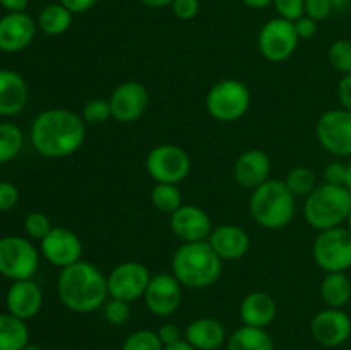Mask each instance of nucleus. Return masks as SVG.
<instances>
[{
  "label": "nucleus",
  "mask_w": 351,
  "mask_h": 350,
  "mask_svg": "<svg viewBox=\"0 0 351 350\" xmlns=\"http://www.w3.org/2000/svg\"><path fill=\"white\" fill-rule=\"evenodd\" d=\"M84 139V120L71 110H45L31 126V143L47 158L69 156L82 146Z\"/></svg>",
  "instance_id": "nucleus-1"
},
{
  "label": "nucleus",
  "mask_w": 351,
  "mask_h": 350,
  "mask_svg": "<svg viewBox=\"0 0 351 350\" xmlns=\"http://www.w3.org/2000/svg\"><path fill=\"white\" fill-rule=\"evenodd\" d=\"M57 290L65 307L86 314L105 305L108 297V280L99 268L81 259L71 266L62 268Z\"/></svg>",
  "instance_id": "nucleus-2"
},
{
  "label": "nucleus",
  "mask_w": 351,
  "mask_h": 350,
  "mask_svg": "<svg viewBox=\"0 0 351 350\" xmlns=\"http://www.w3.org/2000/svg\"><path fill=\"white\" fill-rule=\"evenodd\" d=\"M221 257L206 240L182 244L171 259L173 277L189 288L211 287L221 275Z\"/></svg>",
  "instance_id": "nucleus-3"
},
{
  "label": "nucleus",
  "mask_w": 351,
  "mask_h": 350,
  "mask_svg": "<svg viewBox=\"0 0 351 350\" xmlns=\"http://www.w3.org/2000/svg\"><path fill=\"white\" fill-rule=\"evenodd\" d=\"M250 215L254 222L269 230L287 226L295 216V196L287 187L285 180H266L254 189L250 196Z\"/></svg>",
  "instance_id": "nucleus-4"
},
{
  "label": "nucleus",
  "mask_w": 351,
  "mask_h": 350,
  "mask_svg": "<svg viewBox=\"0 0 351 350\" xmlns=\"http://www.w3.org/2000/svg\"><path fill=\"white\" fill-rule=\"evenodd\" d=\"M351 209V192L345 185L322 184L307 196L304 205L305 220L315 230L336 229L346 222Z\"/></svg>",
  "instance_id": "nucleus-5"
},
{
  "label": "nucleus",
  "mask_w": 351,
  "mask_h": 350,
  "mask_svg": "<svg viewBox=\"0 0 351 350\" xmlns=\"http://www.w3.org/2000/svg\"><path fill=\"white\" fill-rule=\"evenodd\" d=\"M250 106V91L239 79H223L209 89L206 108L218 122H235Z\"/></svg>",
  "instance_id": "nucleus-6"
},
{
  "label": "nucleus",
  "mask_w": 351,
  "mask_h": 350,
  "mask_svg": "<svg viewBox=\"0 0 351 350\" xmlns=\"http://www.w3.org/2000/svg\"><path fill=\"white\" fill-rule=\"evenodd\" d=\"M314 261L328 273H345L351 268V232L348 229L322 230L312 247Z\"/></svg>",
  "instance_id": "nucleus-7"
},
{
  "label": "nucleus",
  "mask_w": 351,
  "mask_h": 350,
  "mask_svg": "<svg viewBox=\"0 0 351 350\" xmlns=\"http://www.w3.org/2000/svg\"><path fill=\"white\" fill-rule=\"evenodd\" d=\"M38 264L40 256L29 240L16 235L0 239V275L14 281L31 280Z\"/></svg>",
  "instance_id": "nucleus-8"
},
{
  "label": "nucleus",
  "mask_w": 351,
  "mask_h": 350,
  "mask_svg": "<svg viewBox=\"0 0 351 350\" xmlns=\"http://www.w3.org/2000/svg\"><path fill=\"white\" fill-rule=\"evenodd\" d=\"M191 156L177 144H160L146 158V170L156 184H175L191 174Z\"/></svg>",
  "instance_id": "nucleus-9"
},
{
  "label": "nucleus",
  "mask_w": 351,
  "mask_h": 350,
  "mask_svg": "<svg viewBox=\"0 0 351 350\" xmlns=\"http://www.w3.org/2000/svg\"><path fill=\"white\" fill-rule=\"evenodd\" d=\"M315 136L321 146L335 156H351V112L336 108L322 113Z\"/></svg>",
  "instance_id": "nucleus-10"
},
{
  "label": "nucleus",
  "mask_w": 351,
  "mask_h": 350,
  "mask_svg": "<svg viewBox=\"0 0 351 350\" xmlns=\"http://www.w3.org/2000/svg\"><path fill=\"white\" fill-rule=\"evenodd\" d=\"M259 50L269 62H283L293 55L300 41L295 24L283 17L267 21L259 31Z\"/></svg>",
  "instance_id": "nucleus-11"
},
{
  "label": "nucleus",
  "mask_w": 351,
  "mask_h": 350,
  "mask_svg": "<svg viewBox=\"0 0 351 350\" xmlns=\"http://www.w3.org/2000/svg\"><path fill=\"white\" fill-rule=\"evenodd\" d=\"M108 295L123 302H134L144 297L151 281L149 270L143 263L127 261L113 268L108 275Z\"/></svg>",
  "instance_id": "nucleus-12"
},
{
  "label": "nucleus",
  "mask_w": 351,
  "mask_h": 350,
  "mask_svg": "<svg viewBox=\"0 0 351 350\" xmlns=\"http://www.w3.org/2000/svg\"><path fill=\"white\" fill-rule=\"evenodd\" d=\"M112 117L117 122L130 124L143 117L149 105V93L141 82L125 81L115 88L110 96Z\"/></svg>",
  "instance_id": "nucleus-13"
},
{
  "label": "nucleus",
  "mask_w": 351,
  "mask_h": 350,
  "mask_svg": "<svg viewBox=\"0 0 351 350\" xmlns=\"http://www.w3.org/2000/svg\"><path fill=\"white\" fill-rule=\"evenodd\" d=\"M311 333L319 345L335 349L351 336V319L343 309L328 307L314 316Z\"/></svg>",
  "instance_id": "nucleus-14"
},
{
  "label": "nucleus",
  "mask_w": 351,
  "mask_h": 350,
  "mask_svg": "<svg viewBox=\"0 0 351 350\" xmlns=\"http://www.w3.org/2000/svg\"><path fill=\"white\" fill-rule=\"evenodd\" d=\"M41 253L48 263L67 268L81 261L82 244L77 233L64 226H53L45 239H41Z\"/></svg>",
  "instance_id": "nucleus-15"
},
{
  "label": "nucleus",
  "mask_w": 351,
  "mask_h": 350,
  "mask_svg": "<svg viewBox=\"0 0 351 350\" xmlns=\"http://www.w3.org/2000/svg\"><path fill=\"white\" fill-rule=\"evenodd\" d=\"M144 301H146L147 309L153 314L167 318L171 316L182 302V288L180 281L168 273H160L151 277L149 285L144 294Z\"/></svg>",
  "instance_id": "nucleus-16"
},
{
  "label": "nucleus",
  "mask_w": 351,
  "mask_h": 350,
  "mask_svg": "<svg viewBox=\"0 0 351 350\" xmlns=\"http://www.w3.org/2000/svg\"><path fill=\"white\" fill-rule=\"evenodd\" d=\"M170 226L175 235L184 242H201L213 232L211 218L199 206L182 205L170 215Z\"/></svg>",
  "instance_id": "nucleus-17"
},
{
  "label": "nucleus",
  "mask_w": 351,
  "mask_h": 350,
  "mask_svg": "<svg viewBox=\"0 0 351 350\" xmlns=\"http://www.w3.org/2000/svg\"><path fill=\"white\" fill-rule=\"evenodd\" d=\"M36 34V24L26 12H9L0 19V50L16 54L24 50Z\"/></svg>",
  "instance_id": "nucleus-18"
},
{
  "label": "nucleus",
  "mask_w": 351,
  "mask_h": 350,
  "mask_svg": "<svg viewBox=\"0 0 351 350\" xmlns=\"http://www.w3.org/2000/svg\"><path fill=\"white\" fill-rule=\"evenodd\" d=\"M5 304L10 314L23 321L34 318L43 304V294H41L40 285L34 283L33 280L14 281L12 287L7 292Z\"/></svg>",
  "instance_id": "nucleus-19"
},
{
  "label": "nucleus",
  "mask_w": 351,
  "mask_h": 350,
  "mask_svg": "<svg viewBox=\"0 0 351 350\" xmlns=\"http://www.w3.org/2000/svg\"><path fill=\"white\" fill-rule=\"evenodd\" d=\"M237 182L245 189H257L269 180L271 160L264 151L247 150L239 156L233 168Z\"/></svg>",
  "instance_id": "nucleus-20"
},
{
  "label": "nucleus",
  "mask_w": 351,
  "mask_h": 350,
  "mask_svg": "<svg viewBox=\"0 0 351 350\" xmlns=\"http://www.w3.org/2000/svg\"><path fill=\"white\" fill-rule=\"evenodd\" d=\"M209 246L221 261H237L247 254L250 239L245 230L239 225H221L209 235Z\"/></svg>",
  "instance_id": "nucleus-21"
},
{
  "label": "nucleus",
  "mask_w": 351,
  "mask_h": 350,
  "mask_svg": "<svg viewBox=\"0 0 351 350\" xmlns=\"http://www.w3.org/2000/svg\"><path fill=\"white\" fill-rule=\"evenodd\" d=\"M276 302L266 292H252L240 304V318L245 326L266 329L276 319Z\"/></svg>",
  "instance_id": "nucleus-22"
},
{
  "label": "nucleus",
  "mask_w": 351,
  "mask_h": 350,
  "mask_svg": "<svg viewBox=\"0 0 351 350\" xmlns=\"http://www.w3.org/2000/svg\"><path fill=\"white\" fill-rule=\"evenodd\" d=\"M27 86L23 75L14 71H0V115H17L26 106Z\"/></svg>",
  "instance_id": "nucleus-23"
},
{
  "label": "nucleus",
  "mask_w": 351,
  "mask_h": 350,
  "mask_svg": "<svg viewBox=\"0 0 351 350\" xmlns=\"http://www.w3.org/2000/svg\"><path fill=\"white\" fill-rule=\"evenodd\" d=\"M185 340L195 350H216L226 338L225 326L213 318H199L185 328Z\"/></svg>",
  "instance_id": "nucleus-24"
},
{
  "label": "nucleus",
  "mask_w": 351,
  "mask_h": 350,
  "mask_svg": "<svg viewBox=\"0 0 351 350\" xmlns=\"http://www.w3.org/2000/svg\"><path fill=\"white\" fill-rule=\"evenodd\" d=\"M321 297L328 307L343 309L351 301V280L345 273H328L321 283Z\"/></svg>",
  "instance_id": "nucleus-25"
},
{
  "label": "nucleus",
  "mask_w": 351,
  "mask_h": 350,
  "mask_svg": "<svg viewBox=\"0 0 351 350\" xmlns=\"http://www.w3.org/2000/svg\"><path fill=\"white\" fill-rule=\"evenodd\" d=\"M29 342V329L23 319L0 314V350H23Z\"/></svg>",
  "instance_id": "nucleus-26"
},
{
  "label": "nucleus",
  "mask_w": 351,
  "mask_h": 350,
  "mask_svg": "<svg viewBox=\"0 0 351 350\" xmlns=\"http://www.w3.org/2000/svg\"><path fill=\"white\" fill-rule=\"evenodd\" d=\"M226 350H274V345L264 328L242 326L230 336Z\"/></svg>",
  "instance_id": "nucleus-27"
},
{
  "label": "nucleus",
  "mask_w": 351,
  "mask_h": 350,
  "mask_svg": "<svg viewBox=\"0 0 351 350\" xmlns=\"http://www.w3.org/2000/svg\"><path fill=\"white\" fill-rule=\"evenodd\" d=\"M72 16L74 14L67 7L62 5L60 2L50 3L38 16V26L48 36H58V34H64L71 27Z\"/></svg>",
  "instance_id": "nucleus-28"
},
{
  "label": "nucleus",
  "mask_w": 351,
  "mask_h": 350,
  "mask_svg": "<svg viewBox=\"0 0 351 350\" xmlns=\"http://www.w3.org/2000/svg\"><path fill=\"white\" fill-rule=\"evenodd\" d=\"M23 148V132L16 124H0V163L14 160Z\"/></svg>",
  "instance_id": "nucleus-29"
},
{
  "label": "nucleus",
  "mask_w": 351,
  "mask_h": 350,
  "mask_svg": "<svg viewBox=\"0 0 351 350\" xmlns=\"http://www.w3.org/2000/svg\"><path fill=\"white\" fill-rule=\"evenodd\" d=\"M151 201L161 213L171 215L182 206V194L175 184H156L151 191Z\"/></svg>",
  "instance_id": "nucleus-30"
},
{
  "label": "nucleus",
  "mask_w": 351,
  "mask_h": 350,
  "mask_svg": "<svg viewBox=\"0 0 351 350\" xmlns=\"http://www.w3.org/2000/svg\"><path fill=\"white\" fill-rule=\"evenodd\" d=\"M285 184L295 198L297 196H308L315 189V175L311 168L297 167L287 175Z\"/></svg>",
  "instance_id": "nucleus-31"
},
{
  "label": "nucleus",
  "mask_w": 351,
  "mask_h": 350,
  "mask_svg": "<svg viewBox=\"0 0 351 350\" xmlns=\"http://www.w3.org/2000/svg\"><path fill=\"white\" fill-rule=\"evenodd\" d=\"M160 336L151 329H137L130 333L123 342L122 350H163Z\"/></svg>",
  "instance_id": "nucleus-32"
},
{
  "label": "nucleus",
  "mask_w": 351,
  "mask_h": 350,
  "mask_svg": "<svg viewBox=\"0 0 351 350\" xmlns=\"http://www.w3.org/2000/svg\"><path fill=\"white\" fill-rule=\"evenodd\" d=\"M329 64L341 74L351 72V40H336L328 51Z\"/></svg>",
  "instance_id": "nucleus-33"
},
{
  "label": "nucleus",
  "mask_w": 351,
  "mask_h": 350,
  "mask_svg": "<svg viewBox=\"0 0 351 350\" xmlns=\"http://www.w3.org/2000/svg\"><path fill=\"white\" fill-rule=\"evenodd\" d=\"M110 117H112V108H110L108 100H89L84 105V108H82V120L88 124H103Z\"/></svg>",
  "instance_id": "nucleus-34"
},
{
  "label": "nucleus",
  "mask_w": 351,
  "mask_h": 350,
  "mask_svg": "<svg viewBox=\"0 0 351 350\" xmlns=\"http://www.w3.org/2000/svg\"><path fill=\"white\" fill-rule=\"evenodd\" d=\"M24 229H26V233L33 239H45L48 235L53 226H51L50 218H48L45 213L33 211L26 216V222H24Z\"/></svg>",
  "instance_id": "nucleus-35"
},
{
  "label": "nucleus",
  "mask_w": 351,
  "mask_h": 350,
  "mask_svg": "<svg viewBox=\"0 0 351 350\" xmlns=\"http://www.w3.org/2000/svg\"><path fill=\"white\" fill-rule=\"evenodd\" d=\"M273 5L278 16L291 23L305 16V0H273Z\"/></svg>",
  "instance_id": "nucleus-36"
},
{
  "label": "nucleus",
  "mask_w": 351,
  "mask_h": 350,
  "mask_svg": "<svg viewBox=\"0 0 351 350\" xmlns=\"http://www.w3.org/2000/svg\"><path fill=\"white\" fill-rule=\"evenodd\" d=\"M130 307L129 302L119 301V299H110L105 302V319L113 326H120L129 319Z\"/></svg>",
  "instance_id": "nucleus-37"
},
{
  "label": "nucleus",
  "mask_w": 351,
  "mask_h": 350,
  "mask_svg": "<svg viewBox=\"0 0 351 350\" xmlns=\"http://www.w3.org/2000/svg\"><path fill=\"white\" fill-rule=\"evenodd\" d=\"M332 5L329 0H305V16L314 21H324L331 16Z\"/></svg>",
  "instance_id": "nucleus-38"
},
{
  "label": "nucleus",
  "mask_w": 351,
  "mask_h": 350,
  "mask_svg": "<svg viewBox=\"0 0 351 350\" xmlns=\"http://www.w3.org/2000/svg\"><path fill=\"white\" fill-rule=\"evenodd\" d=\"M201 9V2L199 0H173L171 3V10L175 16L182 21L194 19Z\"/></svg>",
  "instance_id": "nucleus-39"
},
{
  "label": "nucleus",
  "mask_w": 351,
  "mask_h": 350,
  "mask_svg": "<svg viewBox=\"0 0 351 350\" xmlns=\"http://www.w3.org/2000/svg\"><path fill=\"white\" fill-rule=\"evenodd\" d=\"M19 201V191L10 182H0V211H9Z\"/></svg>",
  "instance_id": "nucleus-40"
},
{
  "label": "nucleus",
  "mask_w": 351,
  "mask_h": 350,
  "mask_svg": "<svg viewBox=\"0 0 351 350\" xmlns=\"http://www.w3.org/2000/svg\"><path fill=\"white\" fill-rule=\"evenodd\" d=\"M346 167H348V165L341 163V161H332V163H329L328 167L324 168L326 184L345 185Z\"/></svg>",
  "instance_id": "nucleus-41"
},
{
  "label": "nucleus",
  "mask_w": 351,
  "mask_h": 350,
  "mask_svg": "<svg viewBox=\"0 0 351 350\" xmlns=\"http://www.w3.org/2000/svg\"><path fill=\"white\" fill-rule=\"evenodd\" d=\"M293 24L300 40H311V38L315 36V33H317V21L311 19L308 16L300 17V19L295 21Z\"/></svg>",
  "instance_id": "nucleus-42"
},
{
  "label": "nucleus",
  "mask_w": 351,
  "mask_h": 350,
  "mask_svg": "<svg viewBox=\"0 0 351 350\" xmlns=\"http://www.w3.org/2000/svg\"><path fill=\"white\" fill-rule=\"evenodd\" d=\"M338 100L341 103V108L351 112V72L343 75L338 84Z\"/></svg>",
  "instance_id": "nucleus-43"
},
{
  "label": "nucleus",
  "mask_w": 351,
  "mask_h": 350,
  "mask_svg": "<svg viewBox=\"0 0 351 350\" xmlns=\"http://www.w3.org/2000/svg\"><path fill=\"white\" fill-rule=\"evenodd\" d=\"M158 336H160L161 343H163L165 347L167 345H171V343H177L182 340V333L180 329L177 328L175 325H171V323H167V325L161 326L160 329H158Z\"/></svg>",
  "instance_id": "nucleus-44"
},
{
  "label": "nucleus",
  "mask_w": 351,
  "mask_h": 350,
  "mask_svg": "<svg viewBox=\"0 0 351 350\" xmlns=\"http://www.w3.org/2000/svg\"><path fill=\"white\" fill-rule=\"evenodd\" d=\"M98 0H60V3L64 7H67L72 14H82L91 10L96 5Z\"/></svg>",
  "instance_id": "nucleus-45"
},
{
  "label": "nucleus",
  "mask_w": 351,
  "mask_h": 350,
  "mask_svg": "<svg viewBox=\"0 0 351 350\" xmlns=\"http://www.w3.org/2000/svg\"><path fill=\"white\" fill-rule=\"evenodd\" d=\"M0 5L9 12H24L27 7V0H0Z\"/></svg>",
  "instance_id": "nucleus-46"
},
{
  "label": "nucleus",
  "mask_w": 351,
  "mask_h": 350,
  "mask_svg": "<svg viewBox=\"0 0 351 350\" xmlns=\"http://www.w3.org/2000/svg\"><path fill=\"white\" fill-rule=\"evenodd\" d=\"M143 5L146 7H151V9H161V7H171V3H173V0H139Z\"/></svg>",
  "instance_id": "nucleus-47"
},
{
  "label": "nucleus",
  "mask_w": 351,
  "mask_h": 350,
  "mask_svg": "<svg viewBox=\"0 0 351 350\" xmlns=\"http://www.w3.org/2000/svg\"><path fill=\"white\" fill-rule=\"evenodd\" d=\"M242 2L250 9H266L273 3V0H242Z\"/></svg>",
  "instance_id": "nucleus-48"
},
{
  "label": "nucleus",
  "mask_w": 351,
  "mask_h": 350,
  "mask_svg": "<svg viewBox=\"0 0 351 350\" xmlns=\"http://www.w3.org/2000/svg\"><path fill=\"white\" fill-rule=\"evenodd\" d=\"M163 350H195V349L187 342V340L184 338V340H180V342L163 347Z\"/></svg>",
  "instance_id": "nucleus-49"
},
{
  "label": "nucleus",
  "mask_w": 351,
  "mask_h": 350,
  "mask_svg": "<svg viewBox=\"0 0 351 350\" xmlns=\"http://www.w3.org/2000/svg\"><path fill=\"white\" fill-rule=\"evenodd\" d=\"M329 2H331L335 12H341V10L348 9L350 7V0H329Z\"/></svg>",
  "instance_id": "nucleus-50"
},
{
  "label": "nucleus",
  "mask_w": 351,
  "mask_h": 350,
  "mask_svg": "<svg viewBox=\"0 0 351 350\" xmlns=\"http://www.w3.org/2000/svg\"><path fill=\"white\" fill-rule=\"evenodd\" d=\"M345 187L351 192V163L346 167V180H345Z\"/></svg>",
  "instance_id": "nucleus-51"
},
{
  "label": "nucleus",
  "mask_w": 351,
  "mask_h": 350,
  "mask_svg": "<svg viewBox=\"0 0 351 350\" xmlns=\"http://www.w3.org/2000/svg\"><path fill=\"white\" fill-rule=\"evenodd\" d=\"M23 350H43V349H41V347H38V345H29V343H27V345L24 347Z\"/></svg>",
  "instance_id": "nucleus-52"
},
{
  "label": "nucleus",
  "mask_w": 351,
  "mask_h": 350,
  "mask_svg": "<svg viewBox=\"0 0 351 350\" xmlns=\"http://www.w3.org/2000/svg\"><path fill=\"white\" fill-rule=\"evenodd\" d=\"M346 223H348V230L351 232V209H350V213H348V218H346Z\"/></svg>",
  "instance_id": "nucleus-53"
},
{
  "label": "nucleus",
  "mask_w": 351,
  "mask_h": 350,
  "mask_svg": "<svg viewBox=\"0 0 351 350\" xmlns=\"http://www.w3.org/2000/svg\"><path fill=\"white\" fill-rule=\"evenodd\" d=\"M350 9H351V0H350Z\"/></svg>",
  "instance_id": "nucleus-54"
}]
</instances>
